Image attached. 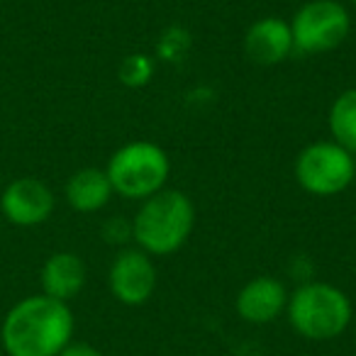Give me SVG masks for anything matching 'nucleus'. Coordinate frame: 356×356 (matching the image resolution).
<instances>
[{"label":"nucleus","instance_id":"nucleus-12","mask_svg":"<svg viewBox=\"0 0 356 356\" xmlns=\"http://www.w3.org/2000/svg\"><path fill=\"white\" fill-rule=\"evenodd\" d=\"M64 195L66 203L76 213H98L113 198V186H110L105 168L88 166L71 173V178L66 181Z\"/></svg>","mask_w":356,"mask_h":356},{"label":"nucleus","instance_id":"nucleus-16","mask_svg":"<svg viewBox=\"0 0 356 356\" xmlns=\"http://www.w3.org/2000/svg\"><path fill=\"white\" fill-rule=\"evenodd\" d=\"M103 239L110 244H124L132 239V222H124L122 218H113L103 225Z\"/></svg>","mask_w":356,"mask_h":356},{"label":"nucleus","instance_id":"nucleus-11","mask_svg":"<svg viewBox=\"0 0 356 356\" xmlns=\"http://www.w3.org/2000/svg\"><path fill=\"white\" fill-rule=\"evenodd\" d=\"M86 276H88V271H86V264L79 254L54 252L42 264V271H40L42 293L54 298V300L71 302L83 291Z\"/></svg>","mask_w":356,"mask_h":356},{"label":"nucleus","instance_id":"nucleus-10","mask_svg":"<svg viewBox=\"0 0 356 356\" xmlns=\"http://www.w3.org/2000/svg\"><path fill=\"white\" fill-rule=\"evenodd\" d=\"M288 302V291L278 278L273 276H257L242 286L237 293V315L249 325H268V322L278 320Z\"/></svg>","mask_w":356,"mask_h":356},{"label":"nucleus","instance_id":"nucleus-3","mask_svg":"<svg viewBox=\"0 0 356 356\" xmlns=\"http://www.w3.org/2000/svg\"><path fill=\"white\" fill-rule=\"evenodd\" d=\"M286 315L293 332L310 341H330L351 325L354 307L341 288L325 281H305L288 293Z\"/></svg>","mask_w":356,"mask_h":356},{"label":"nucleus","instance_id":"nucleus-18","mask_svg":"<svg viewBox=\"0 0 356 356\" xmlns=\"http://www.w3.org/2000/svg\"><path fill=\"white\" fill-rule=\"evenodd\" d=\"M0 356H6V351H3V349H0Z\"/></svg>","mask_w":356,"mask_h":356},{"label":"nucleus","instance_id":"nucleus-4","mask_svg":"<svg viewBox=\"0 0 356 356\" xmlns=\"http://www.w3.org/2000/svg\"><path fill=\"white\" fill-rule=\"evenodd\" d=\"M105 173L113 186V193L127 200H147L166 188L171 161L159 144L137 139V142L122 144L110 156Z\"/></svg>","mask_w":356,"mask_h":356},{"label":"nucleus","instance_id":"nucleus-8","mask_svg":"<svg viewBox=\"0 0 356 356\" xmlns=\"http://www.w3.org/2000/svg\"><path fill=\"white\" fill-rule=\"evenodd\" d=\"M56 208L54 191L35 176H20L0 193V213L15 227H37L51 218Z\"/></svg>","mask_w":356,"mask_h":356},{"label":"nucleus","instance_id":"nucleus-17","mask_svg":"<svg viewBox=\"0 0 356 356\" xmlns=\"http://www.w3.org/2000/svg\"><path fill=\"white\" fill-rule=\"evenodd\" d=\"M59 356H105L100 349H95L93 344H86V341H71Z\"/></svg>","mask_w":356,"mask_h":356},{"label":"nucleus","instance_id":"nucleus-5","mask_svg":"<svg viewBox=\"0 0 356 356\" xmlns=\"http://www.w3.org/2000/svg\"><path fill=\"white\" fill-rule=\"evenodd\" d=\"M356 178V156L332 139L312 142L296 159V181L317 198L339 195Z\"/></svg>","mask_w":356,"mask_h":356},{"label":"nucleus","instance_id":"nucleus-13","mask_svg":"<svg viewBox=\"0 0 356 356\" xmlns=\"http://www.w3.org/2000/svg\"><path fill=\"white\" fill-rule=\"evenodd\" d=\"M327 124H330L332 142H337L356 156V88L337 95L330 108Z\"/></svg>","mask_w":356,"mask_h":356},{"label":"nucleus","instance_id":"nucleus-2","mask_svg":"<svg viewBox=\"0 0 356 356\" xmlns=\"http://www.w3.org/2000/svg\"><path fill=\"white\" fill-rule=\"evenodd\" d=\"M195 205L181 191L163 188L142 200L132 220V242L149 257H171L188 242Z\"/></svg>","mask_w":356,"mask_h":356},{"label":"nucleus","instance_id":"nucleus-15","mask_svg":"<svg viewBox=\"0 0 356 356\" xmlns=\"http://www.w3.org/2000/svg\"><path fill=\"white\" fill-rule=\"evenodd\" d=\"M188 47H191L188 35L181 27H171V30L163 32L161 42H159V56L163 61H178L186 54Z\"/></svg>","mask_w":356,"mask_h":356},{"label":"nucleus","instance_id":"nucleus-7","mask_svg":"<svg viewBox=\"0 0 356 356\" xmlns=\"http://www.w3.org/2000/svg\"><path fill=\"white\" fill-rule=\"evenodd\" d=\"M110 293L127 307L144 305L156 291V266L152 257L139 247L120 249L108 271Z\"/></svg>","mask_w":356,"mask_h":356},{"label":"nucleus","instance_id":"nucleus-1","mask_svg":"<svg viewBox=\"0 0 356 356\" xmlns=\"http://www.w3.org/2000/svg\"><path fill=\"white\" fill-rule=\"evenodd\" d=\"M76 320L69 302L44 296L17 300L0 325V349L6 356H59L74 341Z\"/></svg>","mask_w":356,"mask_h":356},{"label":"nucleus","instance_id":"nucleus-14","mask_svg":"<svg viewBox=\"0 0 356 356\" xmlns=\"http://www.w3.org/2000/svg\"><path fill=\"white\" fill-rule=\"evenodd\" d=\"M154 59L147 54H129L122 59L118 69V76L127 88H142L154 79Z\"/></svg>","mask_w":356,"mask_h":356},{"label":"nucleus","instance_id":"nucleus-9","mask_svg":"<svg viewBox=\"0 0 356 356\" xmlns=\"http://www.w3.org/2000/svg\"><path fill=\"white\" fill-rule=\"evenodd\" d=\"M244 54L259 66H276L296 54L291 22L283 17H261L244 35Z\"/></svg>","mask_w":356,"mask_h":356},{"label":"nucleus","instance_id":"nucleus-6","mask_svg":"<svg viewBox=\"0 0 356 356\" xmlns=\"http://www.w3.org/2000/svg\"><path fill=\"white\" fill-rule=\"evenodd\" d=\"M291 32L298 54H327L346 42L351 15L339 0H310L293 15Z\"/></svg>","mask_w":356,"mask_h":356},{"label":"nucleus","instance_id":"nucleus-19","mask_svg":"<svg viewBox=\"0 0 356 356\" xmlns=\"http://www.w3.org/2000/svg\"><path fill=\"white\" fill-rule=\"evenodd\" d=\"M351 3H354V6H356V0H351Z\"/></svg>","mask_w":356,"mask_h":356}]
</instances>
